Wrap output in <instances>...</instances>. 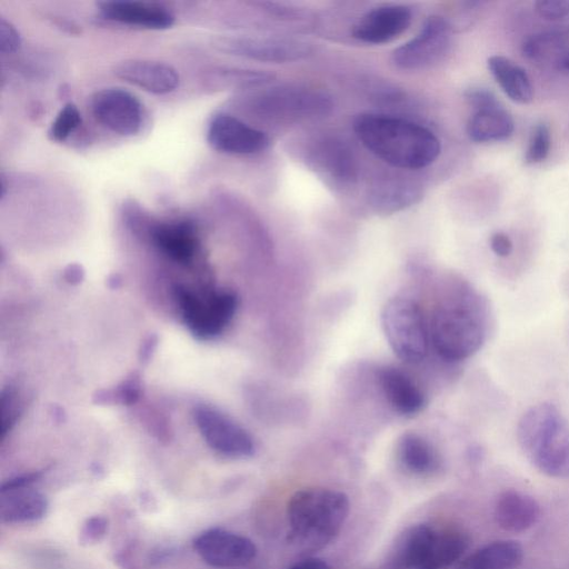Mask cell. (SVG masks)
Listing matches in <instances>:
<instances>
[{"label":"cell","instance_id":"30","mask_svg":"<svg viewBox=\"0 0 569 569\" xmlns=\"http://www.w3.org/2000/svg\"><path fill=\"white\" fill-rule=\"evenodd\" d=\"M81 113L72 102L66 103L52 121L48 136L52 141H66L81 124Z\"/></svg>","mask_w":569,"mask_h":569},{"label":"cell","instance_id":"28","mask_svg":"<svg viewBox=\"0 0 569 569\" xmlns=\"http://www.w3.org/2000/svg\"><path fill=\"white\" fill-rule=\"evenodd\" d=\"M141 393V379L138 372H132L126 380L113 388L98 390L92 396L96 405L130 406L138 401Z\"/></svg>","mask_w":569,"mask_h":569},{"label":"cell","instance_id":"26","mask_svg":"<svg viewBox=\"0 0 569 569\" xmlns=\"http://www.w3.org/2000/svg\"><path fill=\"white\" fill-rule=\"evenodd\" d=\"M526 59L541 68H565L569 57L567 39L559 31L538 32L522 43Z\"/></svg>","mask_w":569,"mask_h":569},{"label":"cell","instance_id":"21","mask_svg":"<svg viewBox=\"0 0 569 569\" xmlns=\"http://www.w3.org/2000/svg\"><path fill=\"white\" fill-rule=\"evenodd\" d=\"M49 510V500L31 487L0 491V519L8 525L39 521Z\"/></svg>","mask_w":569,"mask_h":569},{"label":"cell","instance_id":"14","mask_svg":"<svg viewBox=\"0 0 569 569\" xmlns=\"http://www.w3.org/2000/svg\"><path fill=\"white\" fill-rule=\"evenodd\" d=\"M411 19V11L405 6H381L362 16L353 27L352 36L367 43H385L405 32Z\"/></svg>","mask_w":569,"mask_h":569},{"label":"cell","instance_id":"32","mask_svg":"<svg viewBox=\"0 0 569 569\" xmlns=\"http://www.w3.org/2000/svg\"><path fill=\"white\" fill-rule=\"evenodd\" d=\"M109 520L102 515L88 517L79 530V543L82 546H93L100 542L108 533Z\"/></svg>","mask_w":569,"mask_h":569},{"label":"cell","instance_id":"2","mask_svg":"<svg viewBox=\"0 0 569 569\" xmlns=\"http://www.w3.org/2000/svg\"><path fill=\"white\" fill-rule=\"evenodd\" d=\"M349 510V499L341 491L319 487L296 491L287 505L288 542L309 557L335 540Z\"/></svg>","mask_w":569,"mask_h":569},{"label":"cell","instance_id":"10","mask_svg":"<svg viewBox=\"0 0 569 569\" xmlns=\"http://www.w3.org/2000/svg\"><path fill=\"white\" fill-rule=\"evenodd\" d=\"M93 117L108 130L134 136L142 126V106L131 92L116 87L100 89L91 97Z\"/></svg>","mask_w":569,"mask_h":569},{"label":"cell","instance_id":"44","mask_svg":"<svg viewBox=\"0 0 569 569\" xmlns=\"http://www.w3.org/2000/svg\"><path fill=\"white\" fill-rule=\"evenodd\" d=\"M565 69H567L569 71V57H568V59L566 61Z\"/></svg>","mask_w":569,"mask_h":569},{"label":"cell","instance_id":"19","mask_svg":"<svg viewBox=\"0 0 569 569\" xmlns=\"http://www.w3.org/2000/svg\"><path fill=\"white\" fill-rule=\"evenodd\" d=\"M331 107L329 99L317 92L284 89L271 91L259 98L262 112L277 116H308L326 113Z\"/></svg>","mask_w":569,"mask_h":569},{"label":"cell","instance_id":"12","mask_svg":"<svg viewBox=\"0 0 569 569\" xmlns=\"http://www.w3.org/2000/svg\"><path fill=\"white\" fill-rule=\"evenodd\" d=\"M207 141L217 151L229 154H253L266 150L269 137L234 116L219 113L207 128Z\"/></svg>","mask_w":569,"mask_h":569},{"label":"cell","instance_id":"42","mask_svg":"<svg viewBox=\"0 0 569 569\" xmlns=\"http://www.w3.org/2000/svg\"><path fill=\"white\" fill-rule=\"evenodd\" d=\"M108 284L111 289H117L121 284V278L118 274H112L108 279Z\"/></svg>","mask_w":569,"mask_h":569},{"label":"cell","instance_id":"40","mask_svg":"<svg viewBox=\"0 0 569 569\" xmlns=\"http://www.w3.org/2000/svg\"><path fill=\"white\" fill-rule=\"evenodd\" d=\"M158 345V337L156 335L148 336L142 342L139 350V359L141 362H147L152 357Z\"/></svg>","mask_w":569,"mask_h":569},{"label":"cell","instance_id":"20","mask_svg":"<svg viewBox=\"0 0 569 569\" xmlns=\"http://www.w3.org/2000/svg\"><path fill=\"white\" fill-rule=\"evenodd\" d=\"M150 237L162 253L179 263L190 262L198 249L197 232L189 221L157 223L152 226Z\"/></svg>","mask_w":569,"mask_h":569},{"label":"cell","instance_id":"43","mask_svg":"<svg viewBox=\"0 0 569 569\" xmlns=\"http://www.w3.org/2000/svg\"><path fill=\"white\" fill-rule=\"evenodd\" d=\"M126 569H138V567H137V565L134 563V565H131V566L127 567Z\"/></svg>","mask_w":569,"mask_h":569},{"label":"cell","instance_id":"1","mask_svg":"<svg viewBox=\"0 0 569 569\" xmlns=\"http://www.w3.org/2000/svg\"><path fill=\"white\" fill-rule=\"evenodd\" d=\"M353 129L369 151L396 168H425L441 151L440 141L432 131L402 118L363 113L356 118Z\"/></svg>","mask_w":569,"mask_h":569},{"label":"cell","instance_id":"22","mask_svg":"<svg viewBox=\"0 0 569 569\" xmlns=\"http://www.w3.org/2000/svg\"><path fill=\"white\" fill-rule=\"evenodd\" d=\"M523 549L515 540H496L460 560L455 569H518Z\"/></svg>","mask_w":569,"mask_h":569},{"label":"cell","instance_id":"8","mask_svg":"<svg viewBox=\"0 0 569 569\" xmlns=\"http://www.w3.org/2000/svg\"><path fill=\"white\" fill-rule=\"evenodd\" d=\"M214 46L229 54L278 63L300 60L311 53V47L305 41L274 36L222 37Z\"/></svg>","mask_w":569,"mask_h":569},{"label":"cell","instance_id":"9","mask_svg":"<svg viewBox=\"0 0 569 569\" xmlns=\"http://www.w3.org/2000/svg\"><path fill=\"white\" fill-rule=\"evenodd\" d=\"M194 420L207 445L234 459L253 456L256 447L249 432L222 412L207 406L194 410Z\"/></svg>","mask_w":569,"mask_h":569},{"label":"cell","instance_id":"17","mask_svg":"<svg viewBox=\"0 0 569 569\" xmlns=\"http://www.w3.org/2000/svg\"><path fill=\"white\" fill-rule=\"evenodd\" d=\"M376 377L387 402L399 415L412 417L426 406L423 392L401 369L382 366Z\"/></svg>","mask_w":569,"mask_h":569},{"label":"cell","instance_id":"37","mask_svg":"<svg viewBox=\"0 0 569 569\" xmlns=\"http://www.w3.org/2000/svg\"><path fill=\"white\" fill-rule=\"evenodd\" d=\"M490 248L499 257H508L513 249L510 237L502 232L497 231L490 237Z\"/></svg>","mask_w":569,"mask_h":569},{"label":"cell","instance_id":"25","mask_svg":"<svg viewBox=\"0 0 569 569\" xmlns=\"http://www.w3.org/2000/svg\"><path fill=\"white\" fill-rule=\"evenodd\" d=\"M513 130L515 121L501 104L475 110L467 124L469 138L480 143L503 141Z\"/></svg>","mask_w":569,"mask_h":569},{"label":"cell","instance_id":"6","mask_svg":"<svg viewBox=\"0 0 569 569\" xmlns=\"http://www.w3.org/2000/svg\"><path fill=\"white\" fill-rule=\"evenodd\" d=\"M174 291L187 327L199 339L218 336L237 310L238 298L232 291H214L206 297L180 286Z\"/></svg>","mask_w":569,"mask_h":569},{"label":"cell","instance_id":"24","mask_svg":"<svg viewBox=\"0 0 569 569\" xmlns=\"http://www.w3.org/2000/svg\"><path fill=\"white\" fill-rule=\"evenodd\" d=\"M487 66L500 89L510 100L526 104L533 99V87L523 68L499 54L489 57Z\"/></svg>","mask_w":569,"mask_h":569},{"label":"cell","instance_id":"31","mask_svg":"<svg viewBox=\"0 0 569 569\" xmlns=\"http://www.w3.org/2000/svg\"><path fill=\"white\" fill-rule=\"evenodd\" d=\"M551 134L546 123H538L529 138L525 153V162L527 164H536L543 161L550 151Z\"/></svg>","mask_w":569,"mask_h":569},{"label":"cell","instance_id":"23","mask_svg":"<svg viewBox=\"0 0 569 569\" xmlns=\"http://www.w3.org/2000/svg\"><path fill=\"white\" fill-rule=\"evenodd\" d=\"M397 457L405 470L415 476H431L440 468V457L435 447L416 432H406L399 438Z\"/></svg>","mask_w":569,"mask_h":569},{"label":"cell","instance_id":"7","mask_svg":"<svg viewBox=\"0 0 569 569\" xmlns=\"http://www.w3.org/2000/svg\"><path fill=\"white\" fill-rule=\"evenodd\" d=\"M452 30L449 22L439 16L429 17L419 32L395 49L392 60L405 70H419L439 62L449 52Z\"/></svg>","mask_w":569,"mask_h":569},{"label":"cell","instance_id":"36","mask_svg":"<svg viewBox=\"0 0 569 569\" xmlns=\"http://www.w3.org/2000/svg\"><path fill=\"white\" fill-rule=\"evenodd\" d=\"M42 477V471H32L13 477L1 485L0 491L31 487Z\"/></svg>","mask_w":569,"mask_h":569},{"label":"cell","instance_id":"29","mask_svg":"<svg viewBox=\"0 0 569 569\" xmlns=\"http://www.w3.org/2000/svg\"><path fill=\"white\" fill-rule=\"evenodd\" d=\"M269 74L234 68H216L210 72L209 80L218 87H250L264 83Z\"/></svg>","mask_w":569,"mask_h":569},{"label":"cell","instance_id":"4","mask_svg":"<svg viewBox=\"0 0 569 569\" xmlns=\"http://www.w3.org/2000/svg\"><path fill=\"white\" fill-rule=\"evenodd\" d=\"M430 342L446 361H462L482 347L486 325L470 297L440 301L428 323Z\"/></svg>","mask_w":569,"mask_h":569},{"label":"cell","instance_id":"27","mask_svg":"<svg viewBox=\"0 0 569 569\" xmlns=\"http://www.w3.org/2000/svg\"><path fill=\"white\" fill-rule=\"evenodd\" d=\"M468 537L455 529L438 530L429 555L420 569H448L468 548Z\"/></svg>","mask_w":569,"mask_h":569},{"label":"cell","instance_id":"3","mask_svg":"<svg viewBox=\"0 0 569 569\" xmlns=\"http://www.w3.org/2000/svg\"><path fill=\"white\" fill-rule=\"evenodd\" d=\"M517 440L540 472L569 478V422L555 405L541 402L526 410L517 425Z\"/></svg>","mask_w":569,"mask_h":569},{"label":"cell","instance_id":"15","mask_svg":"<svg viewBox=\"0 0 569 569\" xmlns=\"http://www.w3.org/2000/svg\"><path fill=\"white\" fill-rule=\"evenodd\" d=\"M101 16L110 21L150 30H163L174 23V16L158 3L110 0L99 2Z\"/></svg>","mask_w":569,"mask_h":569},{"label":"cell","instance_id":"18","mask_svg":"<svg viewBox=\"0 0 569 569\" xmlns=\"http://www.w3.org/2000/svg\"><path fill=\"white\" fill-rule=\"evenodd\" d=\"M540 506L531 496L518 490L502 491L493 507V518L502 530L519 533L530 529L539 519Z\"/></svg>","mask_w":569,"mask_h":569},{"label":"cell","instance_id":"41","mask_svg":"<svg viewBox=\"0 0 569 569\" xmlns=\"http://www.w3.org/2000/svg\"><path fill=\"white\" fill-rule=\"evenodd\" d=\"M64 279L71 284H78L84 277L82 267L78 263H71L64 269Z\"/></svg>","mask_w":569,"mask_h":569},{"label":"cell","instance_id":"16","mask_svg":"<svg viewBox=\"0 0 569 569\" xmlns=\"http://www.w3.org/2000/svg\"><path fill=\"white\" fill-rule=\"evenodd\" d=\"M437 529L427 523L407 527L389 548L386 569H420L428 558Z\"/></svg>","mask_w":569,"mask_h":569},{"label":"cell","instance_id":"39","mask_svg":"<svg viewBox=\"0 0 569 569\" xmlns=\"http://www.w3.org/2000/svg\"><path fill=\"white\" fill-rule=\"evenodd\" d=\"M287 569H331L328 562L320 558L307 557Z\"/></svg>","mask_w":569,"mask_h":569},{"label":"cell","instance_id":"33","mask_svg":"<svg viewBox=\"0 0 569 569\" xmlns=\"http://www.w3.org/2000/svg\"><path fill=\"white\" fill-rule=\"evenodd\" d=\"M22 44L20 32L4 18L0 19V51L3 54L17 52Z\"/></svg>","mask_w":569,"mask_h":569},{"label":"cell","instance_id":"13","mask_svg":"<svg viewBox=\"0 0 569 569\" xmlns=\"http://www.w3.org/2000/svg\"><path fill=\"white\" fill-rule=\"evenodd\" d=\"M112 71L117 78L153 94L170 93L180 82L177 69L158 60L126 59Z\"/></svg>","mask_w":569,"mask_h":569},{"label":"cell","instance_id":"35","mask_svg":"<svg viewBox=\"0 0 569 569\" xmlns=\"http://www.w3.org/2000/svg\"><path fill=\"white\" fill-rule=\"evenodd\" d=\"M469 106L475 110L493 107L500 104L497 97L486 88H471L465 93Z\"/></svg>","mask_w":569,"mask_h":569},{"label":"cell","instance_id":"38","mask_svg":"<svg viewBox=\"0 0 569 569\" xmlns=\"http://www.w3.org/2000/svg\"><path fill=\"white\" fill-rule=\"evenodd\" d=\"M177 550L172 547H157L149 553L150 565L158 566L172 559Z\"/></svg>","mask_w":569,"mask_h":569},{"label":"cell","instance_id":"11","mask_svg":"<svg viewBox=\"0 0 569 569\" xmlns=\"http://www.w3.org/2000/svg\"><path fill=\"white\" fill-rule=\"evenodd\" d=\"M193 550L209 566L238 568L250 563L257 547L249 538L221 528L200 532L192 541Z\"/></svg>","mask_w":569,"mask_h":569},{"label":"cell","instance_id":"34","mask_svg":"<svg viewBox=\"0 0 569 569\" xmlns=\"http://www.w3.org/2000/svg\"><path fill=\"white\" fill-rule=\"evenodd\" d=\"M535 10L543 19L560 20L569 14V0H539L535 2Z\"/></svg>","mask_w":569,"mask_h":569},{"label":"cell","instance_id":"5","mask_svg":"<svg viewBox=\"0 0 569 569\" xmlns=\"http://www.w3.org/2000/svg\"><path fill=\"white\" fill-rule=\"evenodd\" d=\"M381 327L393 353L403 362L422 361L429 348V329L420 306L412 299L395 297L381 311Z\"/></svg>","mask_w":569,"mask_h":569}]
</instances>
